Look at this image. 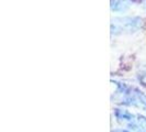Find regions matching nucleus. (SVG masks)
Wrapping results in <instances>:
<instances>
[{
  "label": "nucleus",
  "instance_id": "nucleus-1",
  "mask_svg": "<svg viewBox=\"0 0 146 132\" xmlns=\"http://www.w3.org/2000/svg\"><path fill=\"white\" fill-rule=\"evenodd\" d=\"M144 20L139 17H119L111 21V34H130L143 29Z\"/></svg>",
  "mask_w": 146,
  "mask_h": 132
},
{
  "label": "nucleus",
  "instance_id": "nucleus-2",
  "mask_svg": "<svg viewBox=\"0 0 146 132\" xmlns=\"http://www.w3.org/2000/svg\"><path fill=\"white\" fill-rule=\"evenodd\" d=\"M132 0H111V10L115 12H123L131 7Z\"/></svg>",
  "mask_w": 146,
  "mask_h": 132
},
{
  "label": "nucleus",
  "instance_id": "nucleus-3",
  "mask_svg": "<svg viewBox=\"0 0 146 132\" xmlns=\"http://www.w3.org/2000/svg\"><path fill=\"white\" fill-rule=\"evenodd\" d=\"M130 127L133 128L134 130H136L137 132H146V118L143 116H139V115L136 116Z\"/></svg>",
  "mask_w": 146,
  "mask_h": 132
},
{
  "label": "nucleus",
  "instance_id": "nucleus-4",
  "mask_svg": "<svg viewBox=\"0 0 146 132\" xmlns=\"http://www.w3.org/2000/svg\"><path fill=\"white\" fill-rule=\"evenodd\" d=\"M139 81L146 86V71H144L143 73L139 75Z\"/></svg>",
  "mask_w": 146,
  "mask_h": 132
},
{
  "label": "nucleus",
  "instance_id": "nucleus-5",
  "mask_svg": "<svg viewBox=\"0 0 146 132\" xmlns=\"http://www.w3.org/2000/svg\"><path fill=\"white\" fill-rule=\"evenodd\" d=\"M119 132H127V131H125V130H119Z\"/></svg>",
  "mask_w": 146,
  "mask_h": 132
},
{
  "label": "nucleus",
  "instance_id": "nucleus-6",
  "mask_svg": "<svg viewBox=\"0 0 146 132\" xmlns=\"http://www.w3.org/2000/svg\"><path fill=\"white\" fill-rule=\"evenodd\" d=\"M145 8H146V6H145Z\"/></svg>",
  "mask_w": 146,
  "mask_h": 132
}]
</instances>
